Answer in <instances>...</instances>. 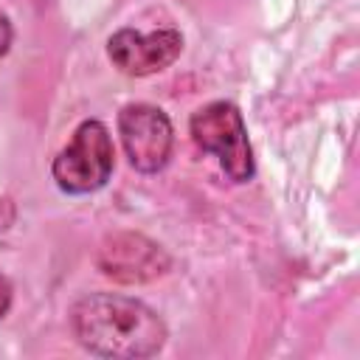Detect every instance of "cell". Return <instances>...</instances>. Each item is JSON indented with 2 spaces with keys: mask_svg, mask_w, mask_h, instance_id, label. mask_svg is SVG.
<instances>
[{
  "mask_svg": "<svg viewBox=\"0 0 360 360\" xmlns=\"http://www.w3.org/2000/svg\"><path fill=\"white\" fill-rule=\"evenodd\" d=\"M8 48H11V22L6 14H0V59L8 53Z\"/></svg>",
  "mask_w": 360,
  "mask_h": 360,
  "instance_id": "7",
  "label": "cell"
},
{
  "mask_svg": "<svg viewBox=\"0 0 360 360\" xmlns=\"http://www.w3.org/2000/svg\"><path fill=\"white\" fill-rule=\"evenodd\" d=\"M70 329L90 354L115 360L152 357L166 343L163 318L143 301L118 292L82 295L70 309Z\"/></svg>",
  "mask_w": 360,
  "mask_h": 360,
  "instance_id": "1",
  "label": "cell"
},
{
  "mask_svg": "<svg viewBox=\"0 0 360 360\" xmlns=\"http://www.w3.org/2000/svg\"><path fill=\"white\" fill-rule=\"evenodd\" d=\"M118 135L132 169L143 174L160 172L172 158V146H174L172 121L155 104H143V101L127 104L118 112Z\"/></svg>",
  "mask_w": 360,
  "mask_h": 360,
  "instance_id": "4",
  "label": "cell"
},
{
  "mask_svg": "<svg viewBox=\"0 0 360 360\" xmlns=\"http://www.w3.org/2000/svg\"><path fill=\"white\" fill-rule=\"evenodd\" d=\"M98 267L115 281L138 284L166 273L169 256L141 233H115L104 242L98 253Z\"/></svg>",
  "mask_w": 360,
  "mask_h": 360,
  "instance_id": "6",
  "label": "cell"
},
{
  "mask_svg": "<svg viewBox=\"0 0 360 360\" xmlns=\"http://www.w3.org/2000/svg\"><path fill=\"white\" fill-rule=\"evenodd\" d=\"M183 51V37L174 28H160L141 34L135 28H121L107 39L110 62L127 76H149L169 68Z\"/></svg>",
  "mask_w": 360,
  "mask_h": 360,
  "instance_id": "5",
  "label": "cell"
},
{
  "mask_svg": "<svg viewBox=\"0 0 360 360\" xmlns=\"http://www.w3.org/2000/svg\"><path fill=\"white\" fill-rule=\"evenodd\" d=\"M112 160L115 152L110 129L101 121L87 118L76 127L73 141L53 158L51 174L65 194H90L110 180Z\"/></svg>",
  "mask_w": 360,
  "mask_h": 360,
  "instance_id": "2",
  "label": "cell"
},
{
  "mask_svg": "<svg viewBox=\"0 0 360 360\" xmlns=\"http://www.w3.org/2000/svg\"><path fill=\"white\" fill-rule=\"evenodd\" d=\"M191 138L202 152L219 158L231 183H248L256 172L242 112L231 101H211L191 115Z\"/></svg>",
  "mask_w": 360,
  "mask_h": 360,
  "instance_id": "3",
  "label": "cell"
},
{
  "mask_svg": "<svg viewBox=\"0 0 360 360\" xmlns=\"http://www.w3.org/2000/svg\"><path fill=\"white\" fill-rule=\"evenodd\" d=\"M11 281L6 278V276H0V321L6 318V312H8V307H11Z\"/></svg>",
  "mask_w": 360,
  "mask_h": 360,
  "instance_id": "8",
  "label": "cell"
}]
</instances>
